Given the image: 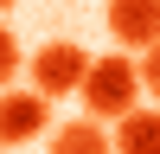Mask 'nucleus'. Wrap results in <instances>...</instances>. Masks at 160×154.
I'll use <instances>...</instances> for the list:
<instances>
[{
  "mask_svg": "<svg viewBox=\"0 0 160 154\" xmlns=\"http://www.w3.org/2000/svg\"><path fill=\"white\" fill-rule=\"evenodd\" d=\"M141 58H128V51H102L96 64H90V77H83V109L96 116V122H122V116H135L141 109Z\"/></svg>",
  "mask_w": 160,
  "mask_h": 154,
  "instance_id": "f257e3e1",
  "label": "nucleus"
},
{
  "mask_svg": "<svg viewBox=\"0 0 160 154\" xmlns=\"http://www.w3.org/2000/svg\"><path fill=\"white\" fill-rule=\"evenodd\" d=\"M0 7H7V13H13V7H19V0H0Z\"/></svg>",
  "mask_w": 160,
  "mask_h": 154,
  "instance_id": "1a4fd4ad",
  "label": "nucleus"
},
{
  "mask_svg": "<svg viewBox=\"0 0 160 154\" xmlns=\"http://www.w3.org/2000/svg\"><path fill=\"white\" fill-rule=\"evenodd\" d=\"M109 32L122 51H154L160 45V0H109Z\"/></svg>",
  "mask_w": 160,
  "mask_h": 154,
  "instance_id": "20e7f679",
  "label": "nucleus"
},
{
  "mask_svg": "<svg viewBox=\"0 0 160 154\" xmlns=\"http://www.w3.org/2000/svg\"><path fill=\"white\" fill-rule=\"evenodd\" d=\"M26 64H32V58H26V51L13 45V32H7V38H0V71H7V90H13V77H19Z\"/></svg>",
  "mask_w": 160,
  "mask_h": 154,
  "instance_id": "0eeeda50",
  "label": "nucleus"
},
{
  "mask_svg": "<svg viewBox=\"0 0 160 154\" xmlns=\"http://www.w3.org/2000/svg\"><path fill=\"white\" fill-rule=\"evenodd\" d=\"M90 64H96V58H90L83 45H71V38H51V45H38V51H32L26 77H32V90H45V96H64V90H83Z\"/></svg>",
  "mask_w": 160,
  "mask_h": 154,
  "instance_id": "f03ea898",
  "label": "nucleus"
},
{
  "mask_svg": "<svg viewBox=\"0 0 160 154\" xmlns=\"http://www.w3.org/2000/svg\"><path fill=\"white\" fill-rule=\"evenodd\" d=\"M45 128H51V96L45 90H7V103H0V141L7 148H26Z\"/></svg>",
  "mask_w": 160,
  "mask_h": 154,
  "instance_id": "7ed1b4c3",
  "label": "nucleus"
},
{
  "mask_svg": "<svg viewBox=\"0 0 160 154\" xmlns=\"http://www.w3.org/2000/svg\"><path fill=\"white\" fill-rule=\"evenodd\" d=\"M115 154H160V109H135L115 122Z\"/></svg>",
  "mask_w": 160,
  "mask_h": 154,
  "instance_id": "39448f33",
  "label": "nucleus"
},
{
  "mask_svg": "<svg viewBox=\"0 0 160 154\" xmlns=\"http://www.w3.org/2000/svg\"><path fill=\"white\" fill-rule=\"evenodd\" d=\"M141 84H148V96L160 103V45H154V51H141Z\"/></svg>",
  "mask_w": 160,
  "mask_h": 154,
  "instance_id": "6e6552de",
  "label": "nucleus"
},
{
  "mask_svg": "<svg viewBox=\"0 0 160 154\" xmlns=\"http://www.w3.org/2000/svg\"><path fill=\"white\" fill-rule=\"evenodd\" d=\"M51 154H115V141H109V128H96V116H83V122H64L51 135Z\"/></svg>",
  "mask_w": 160,
  "mask_h": 154,
  "instance_id": "423d86ee",
  "label": "nucleus"
}]
</instances>
